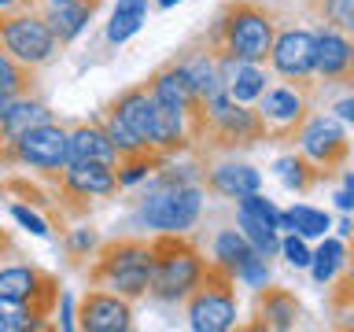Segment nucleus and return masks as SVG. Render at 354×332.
Listing matches in <instances>:
<instances>
[{
	"instance_id": "obj_1",
	"label": "nucleus",
	"mask_w": 354,
	"mask_h": 332,
	"mask_svg": "<svg viewBox=\"0 0 354 332\" xmlns=\"http://www.w3.org/2000/svg\"><path fill=\"white\" fill-rule=\"evenodd\" d=\"M207 259H199V251L185 240V232H159L151 243V281L148 292L162 303H177L188 299L192 288L203 281Z\"/></svg>"
},
{
	"instance_id": "obj_2",
	"label": "nucleus",
	"mask_w": 354,
	"mask_h": 332,
	"mask_svg": "<svg viewBox=\"0 0 354 332\" xmlns=\"http://www.w3.org/2000/svg\"><path fill=\"white\" fill-rule=\"evenodd\" d=\"M88 281L118 292L126 299H137L148 292L151 281V243L144 240H115L107 248H100L96 266L88 270Z\"/></svg>"
},
{
	"instance_id": "obj_3",
	"label": "nucleus",
	"mask_w": 354,
	"mask_h": 332,
	"mask_svg": "<svg viewBox=\"0 0 354 332\" xmlns=\"http://www.w3.org/2000/svg\"><path fill=\"white\" fill-rule=\"evenodd\" d=\"M218 41L225 55H236L243 63H262L273 48V19L254 0H236L218 19Z\"/></svg>"
},
{
	"instance_id": "obj_4",
	"label": "nucleus",
	"mask_w": 354,
	"mask_h": 332,
	"mask_svg": "<svg viewBox=\"0 0 354 332\" xmlns=\"http://www.w3.org/2000/svg\"><path fill=\"white\" fill-rule=\"evenodd\" d=\"M236 277L225 273L221 266L207 262L203 281L188 295V325L196 332H225L236 325V295H232Z\"/></svg>"
},
{
	"instance_id": "obj_5",
	"label": "nucleus",
	"mask_w": 354,
	"mask_h": 332,
	"mask_svg": "<svg viewBox=\"0 0 354 332\" xmlns=\"http://www.w3.org/2000/svg\"><path fill=\"white\" fill-rule=\"evenodd\" d=\"M0 44L15 63L22 66H41L55 55V33L48 30V22L33 11H0Z\"/></svg>"
},
{
	"instance_id": "obj_6",
	"label": "nucleus",
	"mask_w": 354,
	"mask_h": 332,
	"mask_svg": "<svg viewBox=\"0 0 354 332\" xmlns=\"http://www.w3.org/2000/svg\"><path fill=\"white\" fill-rule=\"evenodd\" d=\"M199 210H203L199 185H159V192L140 203V218L155 232H188L199 221Z\"/></svg>"
},
{
	"instance_id": "obj_7",
	"label": "nucleus",
	"mask_w": 354,
	"mask_h": 332,
	"mask_svg": "<svg viewBox=\"0 0 354 332\" xmlns=\"http://www.w3.org/2000/svg\"><path fill=\"white\" fill-rule=\"evenodd\" d=\"M11 159L33 166V170H63V163L71 159V133L55 122L33 126L19 137H11Z\"/></svg>"
},
{
	"instance_id": "obj_8",
	"label": "nucleus",
	"mask_w": 354,
	"mask_h": 332,
	"mask_svg": "<svg viewBox=\"0 0 354 332\" xmlns=\"http://www.w3.org/2000/svg\"><path fill=\"white\" fill-rule=\"evenodd\" d=\"M299 148H303V155L310 163L321 166V174H328L336 163L347 159L351 144L347 137H343L339 122L332 118H310L306 126H299Z\"/></svg>"
},
{
	"instance_id": "obj_9",
	"label": "nucleus",
	"mask_w": 354,
	"mask_h": 332,
	"mask_svg": "<svg viewBox=\"0 0 354 332\" xmlns=\"http://www.w3.org/2000/svg\"><path fill=\"white\" fill-rule=\"evenodd\" d=\"M77 325L85 332H126L133 325V306L118 292H88L77 306Z\"/></svg>"
},
{
	"instance_id": "obj_10",
	"label": "nucleus",
	"mask_w": 354,
	"mask_h": 332,
	"mask_svg": "<svg viewBox=\"0 0 354 332\" xmlns=\"http://www.w3.org/2000/svg\"><path fill=\"white\" fill-rule=\"evenodd\" d=\"M270 59H273L277 74L306 77L317 66V37L310 30H284L281 37H273Z\"/></svg>"
},
{
	"instance_id": "obj_11",
	"label": "nucleus",
	"mask_w": 354,
	"mask_h": 332,
	"mask_svg": "<svg viewBox=\"0 0 354 332\" xmlns=\"http://www.w3.org/2000/svg\"><path fill=\"white\" fill-rule=\"evenodd\" d=\"M303 111H306V100L295 89H270V93H262V107H259L262 133L292 137L303 126Z\"/></svg>"
},
{
	"instance_id": "obj_12",
	"label": "nucleus",
	"mask_w": 354,
	"mask_h": 332,
	"mask_svg": "<svg viewBox=\"0 0 354 332\" xmlns=\"http://www.w3.org/2000/svg\"><path fill=\"white\" fill-rule=\"evenodd\" d=\"M111 115H115L122 126H126L133 137H137L144 148H151L155 137V118H159V107H155L151 89H126L115 104H111ZM155 151V148H151Z\"/></svg>"
},
{
	"instance_id": "obj_13",
	"label": "nucleus",
	"mask_w": 354,
	"mask_h": 332,
	"mask_svg": "<svg viewBox=\"0 0 354 332\" xmlns=\"http://www.w3.org/2000/svg\"><path fill=\"white\" fill-rule=\"evenodd\" d=\"M63 185H66V192H74L77 199L111 196L118 188V174H115V166H111V163L71 159V163H63Z\"/></svg>"
},
{
	"instance_id": "obj_14",
	"label": "nucleus",
	"mask_w": 354,
	"mask_h": 332,
	"mask_svg": "<svg viewBox=\"0 0 354 332\" xmlns=\"http://www.w3.org/2000/svg\"><path fill=\"white\" fill-rule=\"evenodd\" d=\"M299 299L288 292V288H259V299H254V317H259V329H295L299 321Z\"/></svg>"
},
{
	"instance_id": "obj_15",
	"label": "nucleus",
	"mask_w": 354,
	"mask_h": 332,
	"mask_svg": "<svg viewBox=\"0 0 354 332\" xmlns=\"http://www.w3.org/2000/svg\"><path fill=\"white\" fill-rule=\"evenodd\" d=\"M317 37V66L325 77H347L354 71V44L339 30H321Z\"/></svg>"
},
{
	"instance_id": "obj_16",
	"label": "nucleus",
	"mask_w": 354,
	"mask_h": 332,
	"mask_svg": "<svg viewBox=\"0 0 354 332\" xmlns=\"http://www.w3.org/2000/svg\"><path fill=\"white\" fill-rule=\"evenodd\" d=\"M207 185L214 188L218 196L225 199H240V196H251L262 188V174L248 163H225V166H214L207 174Z\"/></svg>"
},
{
	"instance_id": "obj_17",
	"label": "nucleus",
	"mask_w": 354,
	"mask_h": 332,
	"mask_svg": "<svg viewBox=\"0 0 354 332\" xmlns=\"http://www.w3.org/2000/svg\"><path fill=\"white\" fill-rule=\"evenodd\" d=\"M93 11H96V0H66V4H52L48 15H44V22H48V30L55 33V41L66 44V41H74L77 33L88 26Z\"/></svg>"
},
{
	"instance_id": "obj_18",
	"label": "nucleus",
	"mask_w": 354,
	"mask_h": 332,
	"mask_svg": "<svg viewBox=\"0 0 354 332\" xmlns=\"http://www.w3.org/2000/svg\"><path fill=\"white\" fill-rule=\"evenodd\" d=\"M71 159H93V163H111L115 166L118 148L111 144L104 126H77V129H71Z\"/></svg>"
},
{
	"instance_id": "obj_19",
	"label": "nucleus",
	"mask_w": 354,
	"mask_h": 332,
	"mask_svg": "<svg viewBox=\"0 0 354 332\" xmlns=\"http://www.w3.org/2000/svg\"><path fill=\"white\" fill-rule=\"evenodd\" d=\"M254 255H259V251L251 248V240L243 237L240 229H221L214 237V266H221V270L232 273V277H236L243 266L254 259Z\"/></svg>"
},
{
	"instance_id": "obj_20",
	"label": "nucleus",
	"mask_w": 354,
	"mask_h": 332,
	"mask_svg": "<svg viewBox=\"0 0 354 332\" xmlns=\"http://www.w3.org/2000/svg\"><path fill=\"white\" fill-rule=\"evenodd\" d=\"M144 22H148V0H118L115 11H111V22H107V41L111 44L129 41Z\"/></svg>"
},
{
	"instance_id": "obj_21",
	"label": "nucleus",
	"mask_w": 354,
	"mask_h": 332,
	"mask_svg": "<svg viewBox=\"0 0 354 332\" xmlns=\"http://www.w3.org/2000/svg\"><path fill=\"white\" fill-rule=\"evenodd\" d=\"M44 122H52V111L37 104V100H26V96H19V104L8 111V118L0 122V137L11 140V137H19V133H26L33 126H44Z\"/></svg>"
},
{
	"instance_id": "obj_22",
	"label": "nucleus",
	"mask_w": 354,
	"mask_h": 332,
	"mask_svg": "<svg viewBox=\"0 0 354 332\" xmlns=\"http://www.w3.org/2000/svg\"><path fill=\"white\" fill-rule=\"evenodd\" d=\"M281 229H292L299 232V237H325V232L332 229V218L325 214V210H317V207H306V203H299L292 210H284L281 214Z\"/></svg>"
},
{
	"instance_id": "obj_23",
	"label": "nucleus",
	"mask_w": 354,
	"mask_h": 332,
	"mask_svg": "<svg viewBox=\"0 0 354 332\" xmlns=\"http://www.w3.org/2000/svg\"><path fill=\"white\" fill-rule=\"evenodd\" d=\"M225 93L236 100V104H251V100H259L266 93V74L259 71V63H240L236 71H232Z\"/></svg>"
},
{
	"instance_id": "obj_24",
	"label": "nucleus",
	"mask_w": 354,
	"mask_h": 332,
	"mask_svg": "<svg viewBox=\"0 0 354 332\" xmlns=\"http://www.w3.org/2000/svg\"><path fill=\"white\" fill-rule=\"evenodd\" d=\"M236 221H240V232L251 240V248L259 251V255H266L270 259L273 251H281V240H277V229L273 225H266L262 218H254V214H248V210H236Z\"/></svg>"
},
{
	"instance_id": "obj_25",
	"label": "nucleus",
	"mask_w": 354,
	"mask_h": 332,
	"mask_svg": "<svg viewBox=\"0 0 354 332\" xmlns=\"http://www.w3.org/2000/svg\"><path fill=\"white\" fill-rule=\"evenodd\" d=\"M339 266H343V243L339 240H325L314 255H310V270H314L317 284H328Z\"/></svg>"
},
{
	"instance_id": "obj_26",
	"label": "nucleus",
	"mask_w": 354,
	"mask_h": 332,
	"mask_svg": "<svg viewBox=\"0 0 354 332\" xmlns=\"http://www.w3.org/2000/svg\"><path fill=\"white\" fill-rule=\"evenodd\" d=\"M26 89H30V66L15 63V59L4 52V44H0V93L22 96Z\"/></svg>"
},
{
	"instance_id": "obj_27",
	"label": "nucleus",
	"mask_w": 354,
	"mask_h": 332,
	"mask_svg": "<svg viewBox=\"0 0 354 332\" xmlns=\"http://www.w3.org/2000/svg\"><path fill=\"white\" fill-rule=\"evenodd\" d=\"M26 329H41V317H33L26 303L0 299V332H26Z\"/></svg>"
},
{
	"instance_id": "obj_28",
	"label": "nucleus",
	"mask_w": 354,
	"mask_h": 332,
	"mask_svg": "<svg viewBox=\"0 0 354 332\" xmlns=\"http://www.w3.org/2000/svg\"><path fill=\"white\" fill-rule=\"evenodd\" d=\"M306 170H310V166H306L303 159H295V155H288V159H277V174H281L284 185L295 188V192H306V188L321 177L317 170H314V174H306Z\"/></svg>"
},
{
	"instance_id": "obj_29",
	"label": "nucleus",
	"mask_w": 354,
	"mask_h": 332,
	"mask_svg": "<svg viewBox=\"0 0 354 332\" xmlns=\"http://www.w3.org/2000/svg\"><path fill=\"white\" fill-rule=\"evenodd\" d=\"M317 11L332 22V30L354 33V0H321Z\"/></svg>"
},
{
	"instance_id": "obj_30",
	"label": "nucleus",
	"mask_w": 354,
	"mask_h": 332,
	"mask_svg": "<svg viewBox=\"0 0 354 332\" xmlns=\"http://www.w3.org/2000/svg\"><path fill=\"white\" fill-rule=\"evenodd\" d=\"M11 218H15L22 229H30L33 237H48V232H52V229H48V221H44L41 214H33V210H30V207H22V203H11Z\"/></svg>"
},
{
	"instance_id": "obj_31",
	"label": "nucleus",
	"mask_w": 354,
	"mask_h": 332,
	"mask_svg": "<svg viewBox=\"0 0 354 332\" xmlns=\"http://www.w3.org/2000/svg\"><path fill=\"white\" fill-rule=\"evenodd\" d=\"M281 251H284V259L295 266V270H303V266H310V248L303 243V237L299 232H292L288 240H281Z\"/></svg>"
},
{
	"instance_id": "obj_32",
	"label": "nucleus",
	"mask_w": 354,
	"mask_h": 332,
	"mask_svg": "<svg viewBox=\"0 0 354 332\" xmlns=\"http://www.w3.org/2000/svg\"><path fill=\"white\" fill-rule=\"evenodd\" d=\"M240 281H248L251 288H262V284H270V266H266V255H254V259L243 266V270L236 273Z\"/></svg>"
},
{
	"instance_id": "obj_33",
	"label": "nucleus",
	"mask_w": 354,
	"mask_h": 332,
	"mask_svg": "<svg viewBox=\"0 0 354 332\" xmlns=\"http://www.w3.org/2000/svg\"><path fill=\"white\" fill-rule=\"evenodd\" d=\"M336 203H339V210H354V174L343 177V188L336 192Z\"/></svg>"
},
{
	"instance_id": "obj_34",
	"label": "nucleus",
	"mask_w": 354,
	"mask_h": 332,
	"mask_svg": "<svg viewBox=\"0 0 354 332\" xmlns=\"http://www.w3.org/2000/svg\"><path fill=\"white\" fill-rule=\"evenodd\" d=\"M93 248H96V237H93L88 229H77L74 237H71V251H74V255H82V251H93Z\"/></svg>"
},
{
	"instance_id": "obj_35",
	"label": "nucleus",
	"mask_w": 354,
	"mask_h": 332,
	"mask_svg": "<svg viewBox=\"0 0 354 332\" xmlns=\"http://www.w3.org/2000/svg\"><path fill=\"white\" fill-rule=\"evenodd\" d=\"M59 329H74V303H71V295H63V317H59Z\"/></svg>"
},
{
	"instance_id": "obj_36",
	"label": "nucleus",
	"mask_w": 354,
	"mask_h": 332,
	"mask_svg": "<svg viewBox=\"0 0 354 332\" xmlns=\"http://www.w3.org/2000/svg\"><path fill=\"white\" fill-rule=\"evenodd\" d=\"M336 115H339L343 122H354V96L339 100V104H336Z\"/></svg>"
},
{
	"instance_id": "obj_37",
	"label": "nucleus",
	"mask_w": 354,
	"mask_h": 332,
	"mask_svg": "<svg viewBox=\"0 0 354 332\" xmlns=\"http://www.w3.org/2000/svg\"><path fill=\"white\" fill-rule=\"evenodd\" d=\"M30 0H0V11H19V8H26Z\"/></svg>"
},
{
	"instance_id": "obj_38",
	"label": "nucleus",
	"mask_w": 354,
	"mask_h": 332,
	"mask_svg": "<svg viewBox=\"0 0 354 332\" xmlns=\"http://www.w3.org/2000/svg\"><path fill=\"white\" fill-rule=\"evenodd\" d=\"M4 248H11V240L4 237V232H0V251H4Z\"/></svg>"
},
{
	"instance_id": "obj_39",
	"label": "nucleus",
	"mask_w": 354,
	"mask_h": 332,
	"mask_svg": "<svg viewBox=\"0 0 354 332\" xmlns=\"http://www.w3.org/2000/svg\"><path fill=\"white\" fill-rule=\"evenodd\" d=\"M159 4H162V8H174V4H177V0H159Z\"/></svg>"
},
{
	"instance_id": "obj_40",
	"label": "nucleus",
	"mask_w": 354,
	"mask_h": 332,
	"mask_svg": "<svg viewBox=\"0 0 354 332\" xmlns=\"http://www.w3.org/2000/svg\"><path fill=\"white\" fill-rule=\"evenodd\" d=\"M347 284H351V288H354V270H351V277H347Z\"/></svg>"
},
{
	"instance_id": "obj_41",
	"label": "nucleus",
	"mask_w": 354,
	"mask_h": 332,
	"mask_svg": "<svg viewBox=\"0 0 354 332\" xmlns=\"http://www.w3.org/2000/svg\"><path fill=\"white\" fill-rule=\"evenodd\" d=\"M48 4H66V0H48Z\"/></svg>"
}]
</instances>
